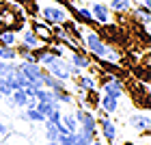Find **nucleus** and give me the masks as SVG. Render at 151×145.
Listing matches in <instances>:
<instances>
[{"label": "nucleus", "instance_id": "f257e3e1", "mask_svg": "<svg viewBox=\"0 0 151 145\" xmlns=\"http://www.w3.org/2000/svg\"><path fill=\"white\" fill-rule=\"evenodd\" d=\"M41 15H43V22L45 24H63L67 20L65 7H54V4L43 7V9H41Z\"/></svg>", "mask_w": 151, "mask_h": 145}, {"label": "nucleus", "instance_id": "f03ea898", "mask_svg": "<svg viewBox=\"0 0 151 145\" xmlns=\"http://www.w3.org/2000/svg\"><path fill=\"white\" fill-rule=\"evenodd\" d=\"M84 44H86V48H88V50H91L93 54H95V57H104V54H106V44H104V41H101V37L97 35V33H88V35L84 37Z\"/></svg>", "mask_w": 151, "mask_h": 145}, {"label": "nucleus", "instance_id": "7ed1b4c3", "mask_svg": "<svg viewBox=\"0 0 151 145\" xmlns=\"http://www.w3.org/2000/svg\"><path fill=\"white\" fill-rule=\"evenodd\" d=\"M50 72H52V76H56L58 80H67L71 76V65L65 63L63 59H54V63L50 65Z\"/></svg>", "mask_w": 151, "mask_h": 145}, {"label": "nucleus", "instance_id": "20e7f679", "mask_svg": "<svg viewBox=\"0 0 151 145\" xmlns=\"http://www.w3.org/2000/svg\"><path fill=\"white\" fill-rule=\"evenodd\" d=\"M104 89H106V95H112V98H121L123 95V85L116 76H106L104 78Z\"/></svg>", "mask_w": 151, "mask_h": 145}, {"label": "nucleus", "instance_id": "39448f33", "mask_svg": "<svg viewBox=\"0 0 151 145\" xmlns=\"http://www.w3.org/2000/svg\"><path fill=\"white\" fill-rule=\"evenodd\" d=\"M91 13H93L95 22H99V24H108L110 22V9H108V4H104L101 0L91 7Z\"/></svg>", "mask_w": 151, "mask_h": 145}, {"label": "nucleus", "instance_id": "423d86ee", "mask_svg": "<svg viewBox=\"0 0 151 145\" xmlns=\"http://www.w3.org/2000/svg\"><path fill=\"white\" fill-rule=\"evenodd\" d=\"M41 82H43V87L45 89H50V91H65V80H58L56 76H52V74H43L41 72Z\"/></svg>", "mask_w": 151, "mask_h": 145}, {"label": "nucleus", "instance_id": "0eeeda50", "mask_svg": "<svg viewBox=\"0 0 151 145\" xmlns=\"http://www.w3.org/2000/svg\"><path fill=\"white\" fill-rule=\"evenodd\" d=\"M71 13H73V17H76V22H86V24H93L95 22V17H93V13L88 7H67Z\"/></svg>", "mask_w": 151, "mask_h": 145}, {"label": "nucleus", "instance_id": "6e6552de", "mask_svg": "<svg viewBox=\"0 0 151 145\" xmlns=\"http://www.w3.org/2000/svg\"><path fill=\"white\" fill-rule=\"evenodd\" d=\"M32 33H35L37 37H41L43 41H52V33H50V24L45 22H32Z\"/></svg>", "mask_w": 151, "mask_h": 145}, {"label": "nucleus", "instance_id": "1a4fd4ad", "mask_svg": "<svg viewBox=\"0 0 151 145\" xmlns=\"http://www.w3.org/2000/svg\"><path fill=\"white\" fill-rule=\"evenodd\" d=\"M101 134H104L108 141H114L116 139V126L106 117V113H104V117H101Z\"/></svg>", "mask_w": 151, "mask_h": 145}, {"label": "nucleus", "instance_id": "9d476101", "mask_svg": "<svg viewBox=\"0 0 151 145\" xmlns=\"http://www.w3.org/2000/svg\"><path fill=\"white\" fill-rule=\"evenodd\" d=\"M19 70H22L26 76H30V78H41V72H43V70H41V65L39 63H28V61H24V63L22 65H19Z\"/></svg>", "mask_w": 151, "mask_h": 145}, {"label": "nucleus", "instance_id": "9b49d317", "mask_svg": "<svg viewBox=\"0 0 151 145\" xmlns=\"http://www.w3.org/2000/svg\"><path fill=\"white\" fill-rule=\"evenodd\" d=\"M101 106H104V113L106 115H112L116 108H119V98H112V95H104V98H99Z\"/></svg>", "mask_w": 151, "mask_h": 145}, {"label": "nucleus", "instance_id": "f8f14e48", "mask_svg": "<svg viewBox=\"0 0 151 145\" xmlns=\"http://www.w3.org/2000/svg\"><path fill=\"white\" fill-rule=\"evenodd\" d=\"M129 126L136 130H149V115H134L129 117Z\"/></svg>", "mask_w": 151, "mask_h": 145}, {"label": "nucleus", "instance_id": "ddd939ff", "mask_svg": "<svg viewBox=\"0 0 151 145\" xmlns=\"http://www.w3.org/2000/svg\"><path fill=\"white\" fill-rule=\"evenodd\" d=\"M22 44L28 48V50H35V48H39V37H37L32 30H24V35H22Z\"/></svg>", "mask_w": 151, "mask_h": 145}, {"label": "nucleus", "instance_id": "4468645a", "mask_svg": "<svg viewBox=\"0 0 151 145\" xmlns=\"http://www.w3.org/2000/svg\"><path fill=\"white\" fill-rule=\"evenodd\" d=\"M71 63H73V67H78V70H86V67H91V61H88L84 54H80L78 50H73V54H71Z\"/></svg>", "mask_w": 151, "mask_h": 145}, {"label": "nucleus", "instance_id": "2eb2a0df", "mask_svg": "<svg viewBox=\"0 0 151 145\" xmlns=\"http://www.w3.org/2000/svg\"><path fill=\"white\" fill-rule=\"evenodd\" d=\"M43 126H45V139H47V141H56V139H58V123L45 119Z\"/></svg>", "mask_w": 151, "mask_h": 145}, {"label": "nucleus", "instance_id": "dca6fc26", "mask_svg": "<svg viewBox=\"0 0 151 145\" xmlns=\"http://www.w3.org/2000/svg\"><path fill=\"white\" fill-rule=\"evenodd\" d=\"M35 108H37L43 117H47L54 108H58V100H56V102H37V106H35Z\"/></svg>", "mask_w": 151, "mask_h": 145}, {"label": "nucleus", "instance_id": "f3484780", "mask_svg": "<svg viewBox=\"0 0 151 145\" xmlns=\"http://www.w3.org/2000/svg\"><path fill=\"white\" fill-rule=\"evenodd\" d=\"M60 123H63L69 132H78V121H76L73 115H63V117H60Z\"/></svg>", "mask_w": 151, "mask_h": 145}, {"label": "nucleus", "instance_id": "a211bd4d", "mask_svg": "<svg viewBox=\"0 0 151 145\" xmlns=\"http://www.w3.org/2000/svg\"><path fill=\"white\" fill-rule=\"evenodd\" d=\"M15 57H17V50L13 46H2V44H0V59L11 61V59H15Z\"/></svg>", "mask_w": 151, "mask_h": 145}, {"label": "nucleus", "instance_id": "6ab92c4d", "mask_svg": "<svg viewBox=\"0 0 151 145\" xmlns=\"http://www.w3.org/2000/svg\"><path fill=\"white\" fill-rule=\"evenodd\" d=\"M0 44H2V46H13V44H15V33H13L11 28L0 30Z\"/></svg>", "mask_w": 151, "mask_h": 145}, {"label": "nucleus", "instance_id": "aec40b11", "mask_svg": "<svg viewBox=\"0 0 151 145\" xmlns=\"http://www.w3.org/2000/svg\"><path fill=\"white\" fill-rule=\"evenodd\" d=\"M129 4H132V2H127V0H110V7H108V9L119 11V13H125L129 9Z\"/></svg>", "mask_w": 151, "mask_h": 145}, {"label": "nucleus", "instance_id": "412c9836", "mask_svg": "<svg viewBox=\"0 0 151 145\" xmlns=\"http://www.w3.org/2000/svg\"><path fill=\"white\" fill-rule=\"evenodd\" d=\"M24 117H26V119H30V121H37V123H43V121H45V117L41 115L37 108H26Z\"/></svg>", "mask_w": 151, "mask_h": 145}, {"label": "nucleus", "instance_id": "4be33fe9", "mask_svg": "<svg viewBox=\"0 0 151 145\" xmlns=\"http://www.w3.org/2000/svg\"><path fill=\"white\" fill-rule=\"evenodd\" d=\"M13 72H15V65L11 63H0V76L4 80H13Z\"/></svg>", "mask_w": 151, "mask_h": 145}, {"label": "nucleus", "instance_id": "5701e85b", "mask_svg": "<svg viewBox=\"0 0 151 145\" xmlns=\"http://www.w3.org/2000/svg\"><path fill=\"white\" fill-rule=\"evenodd\" d=\"M78 87H82V89H86V91H93L95 87V80L93 78H88V76H82V78H78Z\"/></svg>", "mask_w": 151, "mask_h": 145}, {"label": "nucleus", "instance_id": "b1692460", "mask_svg": "<svg viewBox=\"0 0 151 145\" xmlns=\"http://www.w3.org/2000/svg\"><path fill=\"white\" fill-rule=\"evenodd\" d=\"M60 145H73L76 143V132H67V134H58L56 139Z\"/></svg>", "mask_w": 151, "mask_h": 145}, {"label": "nucleus", "instance_id": "393cba45", "mask_svg": "<svg viewBox=\"0 0 151 145\" xmlns=\"http://www.w3.org/2000/svg\"><path fill=\"white\" fill-rule=\"evenodd\" d=\"M104 57H106L108 61H110V63H119V61H121L119 52H116V50H112V48H106V54H104Z\"/></svg>", "mask_w": 151, "mask_h": 145}, {"label": "nucleus", "instance_id": "a878e982", "mask_svg": "<svg viewBox=\"0 0 151 145\" xmlns=\"http://www.w3.org/2000/svg\"><path fill=\"white\" fill-rule=\"evenodd\" d=\"M45 119H50V121H54V123H58V121H60V110H58V108H54L52 113L45 117Z\"/></svg>", "mask_w": 151, "mask_h": 145}, {"label": "nucleus", "instance_id": "bb28decb", "mask_svg": "<svg viewBox=\"0 0 151 145\" xmlns=\"http://www.w3.org/2000/svg\"><path fill=\"white\" fill-rule=\"evenodd\" d=\"M88 102H91V104H95V106H97V102H99V93L95 91V89H93L91 93H88Z\"/></svg>", "mask_w": 151, "mask_h": 145}, {"label": "nucleus", "instance_id": "cd10ccee", "mask_svg": "<svg viewBox=\"0 0 151 145\" xmlns=\"http://www.w3.org/2000/svg\"><path fill=\"white\" fill-rule=\"evenodd\" d=\"M88 145H101V143H99V141H95V139H93V141H91V143H88Z\"/></svg>", "mask_w": 151, "mask_h": 145}, {"label": "nucleus", "instance_id": "c85d7f7f", "mask_svg": "<svg viewBox=\"0 0 151 145\" xmlns=\"http://www.w3.org/2000/svg\"><path fill=\"white\" fill-rule=\"evenodd\" d=\"M47 145H60L58 141H50V143H47Z\"/></svg>", "mask_w": 151, "mask_h": 145}, {"label": "nucleus", "instance_id": "c756f323", "mask_svg": "<svg viewBox=\"0 0 151 145\" xmlns=\"http://www.w3.org/2000/svg\"><path fill=\"white\" fill-rule=\"evenodd\" d=\"M142 4H147V7H149V0H142Z\"/></svg>", "mask_w": 151, "mask_h": 145}, {"label": "nucleus", "instance_id": "7c9ffc66", "mask_svg": "<svg viewBox=\"0 0 151 145\" xmlns=\"http://www.w3.org/2000/svg\"><path fill=\"white\" fill-rule=\"evenodd\" d=\"M125 145H134V143H125Z\"/></svg>", "mask_w": 151, "mask_h": 145}, {"label": "nucleus", "instance_id": "2f4dec72", "mask_svg": "<svg viewBox=\"0 0 151 145\" xmlns=\"http://www.w3.org/2000/svg\"><path fill=\"white\" fill-rule=\"evenodd\" d=\"M127 2H132V0H127Z\"/></svg>", "mask_w": 151, "mask_h": 145}, {"label": "nucleus", "instance_id": "473e14b6", "mask_svg": "<svg viewBox=\"0 0 151 145\" xmlns=\"http://www.w3.org/2000/svg\"><path fill=\"white\" fill-rule=\"evenodd\" d=\"M35 2H39V0H35Z\"/></svg>", "mask_w": 151, "mask_h": 145}]
</instances>
